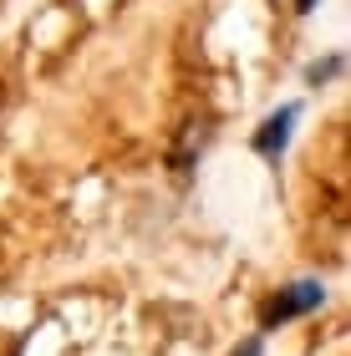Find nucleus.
Listing matches in <instances>:
<instances>
[{
	"label": "nucleus",
	"instance_id": "obj_4",
	"mask_svg": "<svg viewBox=\"0 0 351 356\" xmlns=\"http://www.w3.org/2000/svg\"><path fill=\"white\" fill-rule=\"evenodd\" d=\"M295 6H300V10H311V6H316V0H295Z\"/></svg>",
	"mask_w": 351,
	"mask_h": 356
},
{
	"label": "nucleus",
	"instance_id": "obj_1",
	"mask_svg": "<svg viewBox=\"0 0 351 356\" xmlns=\"http://www.w3.org/2000/svg\"><path fill=\"white\" fill-rule=\"evenodd\" d=\"M326 300V290L316 285V280H306V285H291V290H280L275 300L260 311V321L265 326H280V321H291V316H306V311H316V305Z\"/></svg>",
	"mask_w": 351,
	"mask_h": 356
},
{
	"label": "nucleus",
	"instance_id": "obj_3",
	"mask_svg": "<svg viewBox=\"0 0 351 356\" xmlns=\"http://www.w3.org/2000/svg\"><path fill=\"white\" fill-rule=\"evenodd\" d=\"M234 356H260V341H245V346H239Z\"/></svg>",
	"mask_w": 351,
	"mask_h": 356
},
{
	"label": "nucleus",
	"instance_id": "obj_2",
	"mask_svg": "<svg viewBox=\"0 0 351 356\" xmlns=\"http://www.w3.org/2000/svg\"><path fill=\"white\" fill-rule=\"evenodd\" d=\"M291 122H295V107H280V112H275V118H270V122H265V133H260V138H254V148H260V153H270V158H275V153L285 148V138H291Z\"/></svg>",
	"mask_w": 351,
	"mask_h": 356
}]
</instances>
